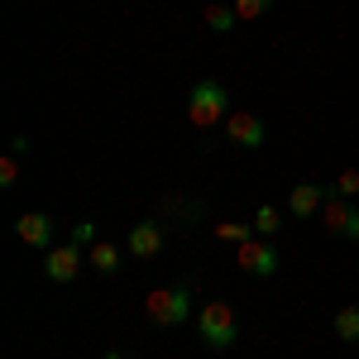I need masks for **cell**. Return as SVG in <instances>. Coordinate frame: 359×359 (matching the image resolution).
<instances>
[{
  "mask_svg": "<svg viewBox=\"0 0 359 359\" xmlns=\"http://www.w3.org/2000/svg\"><path fill=\"white\" fill-rule=\"evenodd\" d=\"M225 115H230L225 86L216 82V77H201V82L187 91V125H192V130H216V125H225Z\"/></svg>",
  "mask_w": 359,
  "mask_h": 359,
  "instance_id": "6da1fadb",
  "label": "cell"
},
{
  "mask_svg": "<svg viewBox=\"0 0 359 359\" xmlns=\"http://www.w3.org/2000/svg\"><path fill=\"white\" fill-rule=\"evenodd\" d=\"M196 335H201V345L206 350H230L235 340H240V321H235V306L225 302V297H211V302L196 311Z\"/></svg>",
  "mask_w": 359,
  "mask_h": 359,
  "instance_id": "7a4b0ae2",
  "label": "cell"
},
{
  "mask_svg": "<svg viewBox=\"0 0 359 359\" xmlns=\"http://www.w3.org/2000/svg\"><path fill=\"white\" fill-rule=\"evenodd\" d=\"M144 316H149V326H158V331H177V326L192 321V292H187V287H154V292L144 297Z\"/></svg>",
  "mask_w": 359,
  "mask_h": 359,
  "instance_id": "3957f363",
  "label": "cell"
},
{
  "mask_svg": "<svg viewBox=\"0 0 359 359\" xmlns=\"http://www.w3.org/2000/svg\"><path fill=\"white\" fill-rule=\"evenodd\" d=\"M235 264L245 269L249 278H273L278 264H283V254L273 249V240H245V245H235Z\"/></svg>",
  "mask_w": 359,
  "mask_h": 359,
  "instance_id": "277c9868",
  "label": "cell"
},
{
  "mask_svg": "<svg viewBox=\"0 0 359 359\" xmlns=\"http://www.w3.org/2000/svg\"><path fill=\"white\" fill-rule=\"evenodd\" d=\"M225 139H230L235 149H259V144L269 139V125L254 111H230L225 115Z\"/></svg>",
  "mask_w": 359,
  "mask_h": 359,
  "instance_id": "5b68a950",
  "label": "cell"
},
{
  "mask_svg": "<svg viewBox=\"0 0 359 359\" xmlns=\"http://www.w3.org/2000/svg\"><path fill=\"white\" fill-rule=\"evenodd\" d=\"M321 225L340 235V240H359V206H350L345 196H326V206H321Z\"/></svg>",
  "mask_w": 359,
  "mask_h": 359,
  "instance_id": "8992f818",
  "label": "cell"
},
{
  "mask_svg": "<svg viewBox=\"0 0 359 359\" xmlns=\"http://www.w3.org/2000/svg\"><path fill=\"white\" fill-rule=\"evenodd\" d=\"M82 264H86V249L67 240V245L48 249V259H43V273H48V283H72V278L82 273Z\"/></svg>",
  "mask_w": 359,
  "mask_h": 359,
  "instance_id": "52a82bcc",
  "label": "cell"
},
{
  "mask_svg": "<svg viewBox=\"0 0 359 359\" xmlns=\"http://www.w3.org/2000/svg\"><path fill=\"white\" fill-rule=\"evenodd\" d=\"M326 196H331V187H321V182H292V192H287V211H292L297 221H306V216H321Z\"/></svg>",
  "mask_w": 359,
  "mask_h": 359,
  "instance_id": "ba28073f",
  "label": "cell"
},
{
  "mask_svg": "<svg viewBox=\"0 0 359 359\" xmlns=\"http://www.w3.org/2000/svg\"><path fill=\"white\" fill-rule=\"evenodd\" d=\"M15 235H20V245H29V249H48L53 245V216L25 211V216L15 221Z\"/></svg>",
  "mask_w": 359,
  "mask_h": 359,
  "instance_id": "9c48e42d",
  "label": "cell"
},
{
  "mask_svg": "<svg viewBox=\"0 0 359 359\" xmlns=\"http://www.w3.org/2000/svg\"><path fill=\"white\" fill-rule=\"evenodd\" d=\"M125 249H130L135 259H154V254H163V225H158V221H139L135 230H130Z\"/></svg>",
  "mask_w": 359,
  "mask_h": 359,
  "instance_id": "30bf717a",
  "label": "cell"
},
{
  "mask_svg": "<svg viewBox=\"0 0 359 359\" xmlns=\"http://www.w3.org/2000/svg\"><path fill=\"white\" fill-rule=\"evenodd\" d=\"M86 264H91V269H96V273H120V249L111 245V240H96V245L86 249Z\"/></svg>",
  "mask_w": 359,
  "mask_h": 359,
  "instance_id": "8fae6325",
  "label": "cell"
},
{
  "mask_svg": "<svg viewBox=\"0 0 359 359\" xmlns=\"http://www.w3.org/2000/svg\"><path fill=\"white\" fill-rule=\"evenodd\" d=\"M335 340H345V345H359V306H340L335 311Z\"/></svg>",
  "mask_w": 359,
  "mask_h": 359,
  "instance_id": "7c38bea8",
  "label": "cell"
},
{
  "mask_svg": "<svg viewBox=\"0 0 359 359\" xmlns=\"http://www.w3.org/2000/svg\"><path fill=\"white\" fill-rule=\"evenodd\" d=\"M235 25H240L235 5H221V0H211V5H206V29H216V34H230Z\"/></svg>",
  "mask_w": 359,
  "mask_h": 359,
  "instance_id": "4fadbf2b",
  "label": "cell"
},
{
  "mask_svg": "<svg viewBox=\"0 0 359 359\" xmlns=\"http://www.w3.org/2000/svg\"><path fill=\"white\" fill-rule=\"evenodd\" d=\"M278 225H283V216H278V206H259V216H254V235L259 240H273Z\"/></svg>",
  "mask_w": 359,
  "mask_h": 359,
  "instance_id": "5bb4252c",
  "label": "cell"
},
{
  "mask_svg": "<svg viewBox=\"0 0 359 359\" xmlns=\"http://www.w3.org/2000/svg\"><path fill=\"white\" fill-rule=\"evenodd\" d=\"M216 235L230 240V245H245V240H254V221H221V225H216Z\"/></svg>",
  "mask_w": 359,
  "mask_h": 359,
  "instance_id": "9a60e30c",
  "label": "cell"
},
{
  "mask_svg": "<svg viewBox=\"0 0 359 359\" xmlns=\"http://www.w3.org/2000/svg\"><path fill=\"white\" fill-rule=\"evenodd\" d=\"M230 5H235V15H240V20H259V15H269V10H273V0H230Z\"/></svg>",
  "mask_w": 359,
  "mask_h": 359,
  "instance_id": "2e32d148",
  "label": "cell"
},
{
  "mask_svg": "<svg viewBox=\"0 0 359 359\" xmlns=\"http://www.w3.org/2000/svg\"><path fill=\"white\" fill-rule=\"evenodd\" d=\"M331 192H335V196H359V168H345V172L335 177Z\"/></svg>",
  "mask_w": 359,
  "mask_h": 359,
  "instance_id": "e0dca14e",
  "label": "cell"
},
{
  "mask_svg": "<svg viewBox=\"0 0 359 359\" xmlns=\"http://www.w3.org/2000/svg\"><path fill=\"white\" fill-rule=\"evenodd\" d=\"M67 240H72V245H82V249H91V245H96V225H91V221H77Z\"/></svg>",
  "mask_w": 359,
  "mask_h": 359,
  "instance_id": "ac0fdd59",
  "label": "cell"
},
{
  "mask_svg": "<svg viewBox=\"0 0 359 359\" xmlns=\"http://www.w3.org/2000/svg\"><path fill=\"white\" fill-rule=\"evenodd\" d=\"M15 182H20V158L5 154V158H0V187H15Z\"/></svg>",
  "mask_w": 359,
  "mask_h": 359,
  "instance_id": "d6986e66",
  "label": "cell"
},
{
  "mask_svg": "<svg viewBox=\"0 0 359 359\" xmlns=\"http://www.w3.org/2000/svg\"><path fill=\"white\" fill-rule=\"evenodd\" d=\"M10 154H15V158H29V135H15V139H10Z\"/></svg>",
  "mask_w": 359,
  "mask_h": 359,
  "instance_id": "ffe728a7",
  "label": "cell"
},
{
  "mask_svg": "<svg viewBox=\"0 0 359 359\" xmlns=\"http://www.w3.org/2000/svg\"><path fill=\"white\" fill-rule=\"evenodd\" d=\"M101 359H125V355H120V350H106V355H101Z\"/></svg>",
  "mask_w": 359,
  "mask_h": 359,
  "instance_id": "44dd1931",
  "label": "cell"
},
{
  "mask_svg": "<svg viewBox=\"0 0 359 359\" xmlns=\"http://www.w3.org/2000/svg\"><path fill=\"white\" fill-rule=\"evenodd\" d=\"M206 5H211V0H206Z\"/></svg>",
  "mask_w": 359,
  "mask_h": 359,
  "instance_id": "7402d4cb",
  "label": "cell"
}]
</instances>
